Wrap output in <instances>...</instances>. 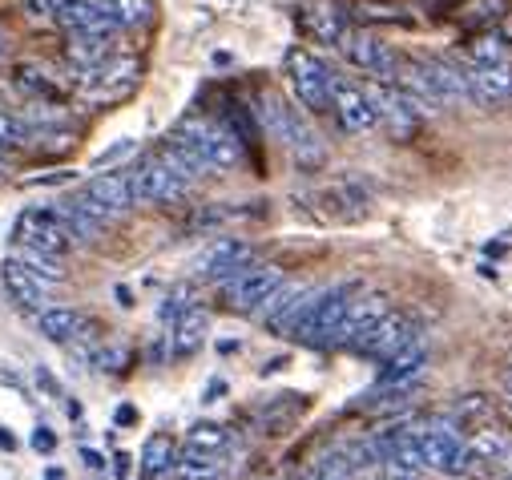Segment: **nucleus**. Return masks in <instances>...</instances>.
I'll return each instance as SVG.
<instances>
[{
    "mask_svg": "<svg viewBox=\"0 0 512 480\" xmlns=\"http://www.w3.org/2000/svg\"><path fill=\"white\" fill-rule=\"evenodd\" d=\"M113 420H117V424H134V420H138V408H134V404H121V408L113 412Z\"/></svg>",
    "mask_w": 512,
    "mask_h": 480,
    "instance_id": "41",
    "label": "nucleus"
},
{
    "mask_svg": "<svg viewBox=\"0 0 512 480\" xmlns=\"http://www.w3.org/2000/svg\"><path fill=\"white\" fill-rule=\"evenodd\" d=\"M154 17V0H113V21L117 29H138Z\"/></svg>",
    "mask_w": 512,
    "mask_h": 480,
    "instance_id": "29",
    "label": "nucleus"
},
{
    "mask_svg": "<svg viewBox=\"0 0 512 480\" xmlns=\"http://www.w3.org/2000/svg\"><path fill=\"white\" fill-rule=\"evenodd\" d=\"M363 93H367V101L375 109V122H383L396 138H412L436 113L432 105L416 101L412 93H404L400 85H388V81H371V85H363Z\"/></svg>",
    "mask_w": 512,
    "mask_h": 480,
    "instance_id": "3",
    "label": "nucleus"
},
{
    "mask_svg": "<svg viewBox=\"0 0 512 480\" xmlns=\"http://www.w3.org/2000/svg\"><path fill=\"white\" fill-rule=\"evenodd\" d=\"M81 460L89 464V468H101L105 460H101V452H93V448H81Z\"/></svg>",
    "mask_w": 512,
    "mask_h": 480,
    "instance_id": "43",
    "label": "nucleus"
},
{
    "mask_svg": "<svg viewBox=\"0 0 512 480\" xmlns=\"http://www.w3.org/2000/svg\"><path fill=\"white\" fill-rule=\"evenodd\" d=\"M29 142V130L17 122L13 113H0V154H9V150H21Z\"/></svg>",
    "mask_w": 512,
    "mask_h": 480,
    "instance_id": "33",
    "label": "nucleus"
},
{
    "mask_svg": "<svg viewBox=\"0 0 512 480\" xmlns=\"http://www.w3.org/2000/svg\"><path fill=\"white\" fill-rule=\"evenodd\" d=\"M53 21L69 33H113V0H57Z\"/></svg>",
    "mask_w": 512,
    "mask_h": 480,
    "instance_id": "14",
    "label": "nucleus"
},
{
    "mask_svg": "<svg viewBox=\"0 0 512 480\" xmlns=\"http://www.w3.org/2000/svg\"><path fill=\"white\" fill-rule=\"evenodd\" d=\"M363 25H371V21H383V25H412V17L404 13V9H388V5H359V13H355Z\"/></svg>",
    "mask_w": 512,
    "mask_h": 480,
    "instance_id": "34",
    "label": "nucleus"
},
{
    "mask_svg": "<svg viewBox=\"0 0 512 480\" xmlns=\"http://www.w3.org/2000/svg\"><path fill=\"white\" fill-rule=\"evenodd\" d=\"M295 21L319 45H339V37L351 29V13L335 5V0H307V5H299Z\"/></svg>",
    "mask_w": 512,
    "mask_h": 480,
    "instance_id": "13",
    "label": "nucleus"
},
{
    "mask_svg": "<svg viewBox=\"0 0 512 480\" xmlns=\"http://www.w3.org/2000/svg\"><path fill=\"white\" fill-rule=\"evenodd\" d=\"M5 178H9V162H5V158H0V182H5Z\"/></svg>",
    "mask_w": 512,
    "mask_h": 480,
    "instance_id": "49",
    "label": "nucleus"
},
{
    "mask_svg": "<svg viewBox=\"0 0 512 480\" xmlns=\"http://www.w3.org/2000/svg\"><path fill=\"white\" fill-rule=\"evenodd\" d=\"M315 287H303V283H283L259 311H263V323H267V331L271 335H291V327H295V319H299V311H303V303H307V295H311Z\"/></svg>",
    "mask_w": 512,
    "mask_h": 480,
    "instance_id": "19",
    "label": "nucleus"
},
{
    "mask_svg": "<svg viewBox=\"0 0 512 480\" xmlns=\"http://www.w3.org/2000/svg\"><path fill=\"white\" fill-rule=\"evenodd\" d=\"M206 327H210V315L202 307H186L178 319H174V331H170V351L178 359L194 355L202 343H206Z\"/></svg>",
    "mask_w": 512,
    "mask_h": 480,
    "instance_id": "23",
    "label": "nucleus"
},
{
    "mask_svg": "<svg viewBox=\"0 0 512 480\" xmlns=\"http://www.w3.org/2000/svg\"><path fill=\"white\" fill-rule=\"evenodd\" d=\"M508 480H512V476H508Z\"/></svg>",
    "mask_w": 512,
    "mask_h": 480,
    "instance_id": "50",
    "label": "nucleus"
},
{
    "mask_svg": "<svg viewBox=\"0 0 512 480\" xmlns=\"http://www.w3.org/2000/svg\"><path fill=\"white\" fill-rule=\"evenodd\" d=\"M5 53H9V33L0 29V57H5Z\"/></svg>",
    "mask_w": 512,
    "mask_h": 480,
    "instance_id": "47",
    "label": "nucleus"
},
{
    "mask_svg": "<svg viewBox=\"0 0 512 480\" xmlns=\"http://www.w3.org/2000/svg\"><path fill=\"white\" fill-rule=\"evenodd\" d=\"M174 464H178V444H174V436H166V432L150 436L146 448H142V476L154 480V476L170 472Z\"/></svg>",
    "mask_w": 512,
    "mask_h": 480,
    "instance_id": "25",
    "label": "nucleus"
},
{
    "mask_svg": "<svg viewBox=\"0 0 512 480\" xmlns=\"http://www.w3.org/2000/svg\"><path fill=\"white\" fill-rule=\"evenodd\" d=\"M125 154H134V142H130V138L117 142V146H109L105 154H97V162H93V166H109V162H117V158H125Z\"/></svg>",
    "mask_w": 512,
    "mask_h": 480,
    "instance_id": "38",
    "label": "nucleus"
},
{
    "mask_svg": "<svg viewBox=\"0 0 512 480\" xmlns=\"http://www.w3.org/2000/svg\"><path fill=\"white\" fill-rule=\"evenodd\" d=\"M464 448H468V468H472V464H500V460H504V452H508V448H504V440H500V436H492V432H480V436H476V440H468Z\"/></svg>",
    "mask_w": 512,
    "mask_h": 480,
    "instance_id": "30",
    "label": "nucleus"
},
{
    "mask_svg": "<svg viewBox=\"0 0 512 480\" xmlns=\"http://www.w3.org/2000/svg\"><path fill=\"white\" fill-rule=\"evenodd\" d=\"M420 460H424V468H436V472H448V476L468 472V448H464L460 432L444 428V424L420 432Z\"/></svg>",
    "mask_w": 512,
    "mask_h": 480,
    "instance_id": "10",
    "label": "nucleus"
},
{
    "mask_svg": "<svg viewBox=\"0 0 512 480\" xmlns=\"http://www.w3.org/2000/svg\"><path fill=\"white\" fill-rule=\"evenodd\" d=\"M351 452H327L323 460H315V468L303 480H347L351 476Z\"/></svg>",
    "mask_w": 512,
    "mask_h": 480,
    "instance_id": "32",
    "label": "nucleus"
},
{
    "mask_svg": "<svg viewBox=\"0 0 512 480\" xmlns=\"http://www.w3.org/2000/svg\"><path fill=\"white\" fill-rule=\"evenodd\" d=\"M101 226H109L113 218H121L125 210L134 206V190H130V174H97V178H89V186L81 190V198H77Z\"/></svg>",
    "mask_w": 512,
    "mask_h": 480,
    "instance_id": "9",
    "label": "nucleus"
},
{
    "mask_svg": "<svg viewBox=\"0 0 512 480\" xmlns=\"http://www.w3.org/2000/svg\"><path fill=\"white\" fill-rule=\"evenodd\" d=\"M93 364H97L101 372H117V368L125 364V351H121V347H101V351H93Z\"/></svg>",
    "mask_w": 512,
    "mask_h": 480,
    "instance_id": "35",
    "label": "nucleus"
},
{
    "mask_svg": "<svg viewBox=\"0 0 512 480\" xmlns=\"http://www.w3.org/2000/svg\"><path fill=\"white\" fill-rule=\"evenodd\" d=\"M41 331L53 343H69L85 331V311H77V307H41Z\"/></svg>",
    "mask_w": 512,
    "mask_h": 480,
    "instance_id": "24",
    "label": "nucleus"
},
{
    "mask_svg": "<svg viewBox=\"0 0 512 480\" xmlns=\"http://www.w3.org/2000/svg\"><path fill=\"white\" fill-rule=\"evenodd\" d=\"M283 271L271 263H246L234 279H226V307L230 311H259L279 287H283Z\"/></svg>",
    "mask_w": 512,
    "mask_h": 480,
    "instance_id": "7",
    "label": "nucleus"
},
{
    "mask_svg": "<svg viewBox=\"0 0 512 480\" xmlns=\"http://www.w3.org/2000/svg\"><path fill=\"white\" fill-rule=\"evenodd\" d=\"M113 53V33H69V45H65V61L81 73L97 69L105 57Z\"/></svg>",
    "mask_w": 512,
    "mask_h": 480,
    "instance_id": "22",
    "label": "nucleus"
},
{
    "mask_svg": "<svg viewBox=\"0 0 512 480\" xmlns=\"http://www.w3.org/2000/svg\"><path fill=\"white\" fill-rule=\"evenodd\" d=\"M57 214H61V222H65V230H69V238H81V243H93V238H101V222L77 202V198H69V202H61V206H53Z\"/></svg>",
    "mask_w": 512,
    "mask_h": 480,
    "instance_id": "26",
    "label": "nucleus"
},
{
    "mask_svg": "<svg viewBox=\"0 0 512 480\" xmlns=\"http://www.w3.org/2000/svg\"><path fill=\"white\" fill-rule=\"evenodd\" d=\"M222 392H226V384H222V380H214V384H210V392H206V396H202V400H218V396H222Z\"/></svg>",
    "mask_w": 512,
    "mask_h": 480,
    "instance_id": "45",
    "label": "nucleus"
},
{
    "mask_svg": "<svg viewBox=\"0 0 512 480\" xmlns=\"http://www.w3.org/2000/svg\"><path fill=\"white\" fill-rule=\"evenodd\" d=\"M17 230H21V243H25L29 251L49 255V259L69 255V247H73V238H69V230H65V222H61V214H57L53 206H33V210H25L21 222H17Z\"/></svg>",
    "mask_w": 512,
    "mask_h": 480,
    "instance_id": "8",
    "label": "nucleus"
},
{
    "mask_svg": "<svg viewBox=\"0 0 512 480\" xmlns=\"http://www.w3.org/2000/svg\"><path fill=\"white\" fill-rule=\"evenodd\" d=\"M283 69H287V81H291L295 101L307 113H327L331 109V69L311 49H299V45L287 49Z\"/></svg>",
    "mask_w": 512,
    "mask_h": 480,
    "instance_id": "4",
    "label": "nucleus"
},
{
    "mask_svg": "<svg viewBox=\"0 0 512 480\" xmlns=\"http://www.w3.org/2000/svg\"><path fill=\"white\" fill-rule=\"evenodd\" d=\"M226 440H230V432H226L222 424L202 420V424H194V428L186 432V452H206V456H218V452L226 448Z\"/></svg>",
    "mask_w": 512,
    "mask_h": 480,
    "instance_id": "27",
    "label": "nucleus"
},
{
    "mask_svg": "<svg viewBox=\"0 0 512 480\" xmlns=\"http://www.w3.org/2000/svg\"><path fill=\"white\" fill-rule=\"evenodd\" d=\"M206 480H210V476H206Z\"/></svg>",
    "mask_w": 512,
    "mask_h": 480,
    "instance_id": "51",
    "label": "nucleus"
},
{
    "mask_svg": "<svg viewBox=\"0 0 512 480\" xmlns=\"http://www.w3.org/2000/svg\"><path fill=\"white\" fill-rule=\"evenodd\" d=\"M412 339H420L416 323H412L408 315H400V311H388V315H383V319L367 331V339H363L355 351L367 355V359H392V355L404 351Z\"/></svg>",
    "mask_w": 512,
    "mask_h": 480,
    "instance_id": "12",
    "label": "nucleus"
},
{
    "mask_svg": "<svg viewBox=\"0 0 512 480\" xmlns=\"http://www.w3.org/2000/svg\"><path fill=\"white\" fill-rule=\"evenodd\" d=\"M13 444H17V440H13V436H9L5 428H0V448H13Z\"/></svg>",
    "mask_w": 512,
    "mask_h": 480,
    "instance_id": "46",
    "label": "nucleus"
},
{
    "mask_svg": "<svg viewBox=\"0 0 512 480\" xmlns=\"http://www.w3.org/2000/svg\"><path fill=\"white\" fill-rule=\"evenodd\" d=\"M335 49H339L359 73H367L371 81H388V85H396V73H400V57H404V53H396L392 45H383L375 33L351 25V29L339 37Z\"/></svg>",
    "mask_w": 512,
    "mask_h": 480,
    "instance_id": "5",
    "label": "nucleus"
},
{
    "mask_svg": "<svg viewBox=\"0 0 512 480\" xmlns=\"http://www.w3.org/2000/svg\"><path fill=\"white\" fill-rule=\"evenodd\" d=\"M13 85H17L29 101H57V85H53L37 65H21V69L13 73Z\"/></svg>",
    "mask_w": 512,
    "mask_h": 480,
    "instance_id": "28",
    "label": "nucleus"
},
{
    "mask_svg": "<svg viewBox=\"0 0 512 480\" xmlns=\"http://www.w3.org/2000/svg\"><path fill=\"white\" fill-rule=\"evenodd\" d=\"M45 480H65V472H61V468H49V472H45Z\"/></svg>",
    "mask_w": 512,
    "mask_h": 480,
    "instance_id": "48",
    "label": "nucleus"
},
{
    "mask_svg": "<svg viewBox=\"0 0 512 480\" xmlns=\"http://www.w3.org/2000/svg\"><path fill=\"white\" fill-rule=\"evenodd\" d=\"M331 109H335L339 126H343L347 134H367V130L379 126V122H375V109H371V101H367V93H363V85L343 81V77H335V73H331Z\"/></svg>",
    "mask_w": 512,
    "mask_h": 480,
    "instance_id": "11",
    "label": "nucleus"
},
{
    "mask_svg": "<svg viewBox=\"0 0 512 480\" xmlns=\"http://www.w3.org/2000/svg\"><path fill=\"white\" fill-rule=\"evenodd\" d=\"M186 307H190V303H186V295H182V291H174V295L162 303V319H170V323H174V319H178Z\"/></svg>",
    "mask_w": 512,
    "mask_h": 480,
    "instance_id": "39",
    "label": "nucleus"
},
{
    "mask_svg": "<svg viewBox=\"0 0 512 480\" xmlns=\"http://www.w3.org/2000/svg\"><path fill=\"white\" fill-rule=\"evenodd\" d=\"M130 190H134V206H170V202H182L190 194V182H182L154 154V158H146L142 166L130 170Z\"/></svg>",
    "mask_w": 512,
    "mask_h": 480,
    "instance_id": "6",
    "label": "nucleus"
},
{
    "mask_svg": "<svg viewBox=\"0 0 512 480\" xmlns=\"http://www.w3.org/2000/svg\"><path fill=\"white\" fill-rule=\"evenodd\" d=\"M33 448H37V452H53V448H57V432H53V428H37V432H33Z\"/></svg>",
    "mask_w": 512,
    "mask_h": 480,
    "instance_id": "40",
    "label": "nucleus"
},
{
    "mask_svg": "<svg viewBox=\"0 0 512 480\" xmlns=\"http://www.w3.org/2000/svg\"><path fill=\"white\" fill-rule=\"evenodd\" d=\"M77 174L73 170H53V174H33V178H25V186H65V182H73Z\"/></svg>",
    "mask_w": 512,
    "mask_h": 480,
    "instance_id": "36",
    "label": "nucleus"
},
{
    "mask_svg": "<svg viewBox=\"0 0 512 480\" xmlns=\"http://www.w3.org/2000/svg\"><path fill=\"white\" fill-rule=\"evenodd\" d=\"M468 101L480 109H500L512 101V65L492 61V65H472L468 69Z\"/></svg>",
    "mask_w": 512,
    "mask_h": 480,
    "instance_id": "15",
    "label": "nucleus"
},
{
    "mask_svg": "<svg viewBox=\"0 0 512 480\" xmlns=\"http://www.w3.org/2000/svg\"><path fill=\"white\" fill-rule=\"evenodd\" d=\"M113 295H117V303H121V307H134V295H130V287H117Z\"/></svg>",
    "mask_w": 512,
    "mask_h": 480,
    "instance_id": "44",
    "label": "nucleus"
},
{
    "mask_svg": "<svg viewBox=\"0 0 512 480\" xmlns=\"http://www.w3.org/2000/svg\"><path fill=\"white\" fill-rule=\"evenodd\" d=\"M113 472H117L121 480L130 476V456H125V452H117V456H113Z\"/></svg>",
    "mask_w": 512,
    "mask_h": 480,
    "instance_id": "42",
    "label": "nucleus"
},
{
    "mask_svg": "<svg viewBox=\"0 0 512 480\" xmlns=\"http://www.w3.org/2000/svg\"><path fill=\"white\" fill-rule=\"evenodd\" d=\"M420 61V73H424V85H428V97L436 105L444 101H464L468 97V69L444 61V57H416Z\"/></svg>",
    "mask_w": 512,
    "mask_h": 480,
    "instance_id": "18",
    "label": "nucleus"
},
{
    "mask_svg": "<svg viewBox=\"0 0 512 480\" xmlns=\"http://www.w3.org/2000/svg\"><path fill=\"white\" fill-rule=\"evenodd\" d=\"M53 9H57V0H25V17L33 21H53Z\"/></svg>",
    "mask_w": 512,
    "mask_h": 480,
    "instance_id": "37",
    "label": "nucleus"
},
{
    "mask_svg": "<svg viewBox=\"0 0 512 480\" xmlns=\"http://www.w3.org/2000/svg\"><path fill=\"white\" fill-rule=\"evenodd\" d=\"M508 53V41L500 33H480L476 41H468V57L472 65H492V61H504Z\"/></svg>",
    "mask_w": 512,
    "mask_h": 480,
    "instance_id": "31",
    "label": "nucleus"
},
{
    "mask_svg": "<svg viewBox=\"0 0 512 480\" xmlns=\"http://www.w3.org/2000/svg\"><path fill=\"white\" fill-rule=\"evenodd\" d=\"M246 263H250V247L242 243V238H214V243L202 251V259H198V275L206 283H226Z\"/></svg>",
    "mask_w": 512,
    "mask_h": 480,
    "instance_id": "17",
    "label": "nucleus"
},
{
    "mask_svg": "<svg viewBox=\"0 0 512 480\" xmlns=\"http://www.w3.org/2000/svg\"><path fill=\"white\" fill-rule=\"evenodd\" d=\"M174 138H182L210 170H234V166H242V158H246V150H242V142L234 138V130H230L226 122H214V117H202V113L182 117L178 130H174Z\"/></svg>",
    "mask_w": 512,
    "mask_h": 480,
    "instance_id": "2",
    "label": "nucleus"
},
{
    "mask_svg": "<svg viewBox=\"0 0 512 480\" xmlns=\"http://www.w3.org/2000/svg\"><path fill=\"white\" fill-rule=\"evenodd\" d=\"M254 113H259L263 130H267L271 138H279L303 170H319V166H323V158H327L323 138L315 134V126H311L307 117L299 113V105H287L283 97L263 93V97H259V105H254Z\"/></svg>",
    "mask_w": 512,
    "mask_h": 480,
    "instance_id": "1",
    "label": "nucleus"
},
{
    "mask_svg": "<svg viewBox=\"0 0 512 480\" xmlns=\"http://www.w3.org/2000/svg\"><path fill=\"white\" fill-rule=\"evenodd\" d=\"M392 307H388V295H363V299H351V307H347V315H343V323H339V331H335V343L331 347H347V351H355L363 339H367V331L388 315Z\"/></svg>",
    "mask_w": 512,
    "mask_h": 480,
    "instance_id": "16",
    "label": "nucleus"
},
{
    "mask_svg": "<svg viewBox=\"0 0 512 480\" xmlns=\"http://www.w3.org/2000/svg\"><path fill=\"white\" fill-rule=\"evenodd\" d=\"M0 279H5L9 295L29 307V311H41L45 299H49V279H41L33 267H25L21 259H5V267H0Z\"/></svg>",
    "mask_w": 512,
    "mask_h": 480,
    "instance_id": "20",
    "label": "nucleus"
},
{
    "mask_svg": "<svg viewBox=\"0 0 512 480\" xmlns=\"http://www.w3.org/2000/svg\"><path fill=\"white\" fill-rule=\"evenodd\" d=\"M383 368L379 372V380H375V392L379 388H400V384H416L420 380V372L428 368V351H424V343L420 339H412L404 351H396L392 359H383Z\"/></svg>",
    "mask_w": 512,
    "mask_h": 480,
    "instance_id": "21",
    "label": "nucleus"
}]
</instances>
